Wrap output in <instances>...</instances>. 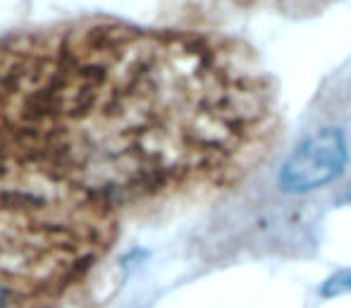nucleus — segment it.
I'll use <instances>...</instances> for the list:
<instances>
[{
	"label": "nucleus",
	"mask_w": 351,
	"mask_h": 308,
	"mask_svg": "<svg viewBox=\"0 0 351 308\" xmlns=\"http://www.w3.org/2000/svg\"><path fill=\"white\" fill-rule=\"evenodd\" d=\"M275 127L254 64L204 36L74 24L0 43V280L48 301L127 208L237 182Z\"/></svg>",
	"instance_id": "1"
},
{
	"label": "nucleus",
	"mask_w": 351,
	"mask_h": 308,
	"mask_svg": "<svg viewBox=\"0 0 351 308\" xmlns=\"http://www.w3.org/2000/svg\"><path fill=\"white\" fill-rule=\"evenodd\" d=\"M349 163L347 139L328 127L311 134L291 151L280 170V187L287 193H308L335 182Z\"/></svg>",
	"instance_id": "2"
},
{
	"label": "nucleus",
	"mask_w": 351,
	"mask_h": 308,
	"mask_svg": "<svg viewBox=\"0 0 351 308\" xmlns=\"http://www.w3.org/2000/svg\"><path fill=\"white\" fill-rule=\"evenodd\" d=\"M48 301H38V299H29V296H22L8 287L3 280H0V308H46Z\"/></svg>",
	"instance_id": "3"
},
{
	"label": "nucleus",
	"mask_w": 351,
	"mask_h": 308,
	"mask_svg": "<svg viewBox=\"0 0 351 308\" xmlns=\"http://www.w3.org/2000/svg\"><path fill=\"white\" fill-rule=\"evenodd\" d=\"M325 296H339V294H351V270L337 272L323 285Z\"/></svg>",
	"instance_id": "4"
}]
</instances>
